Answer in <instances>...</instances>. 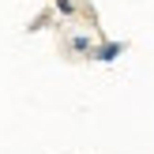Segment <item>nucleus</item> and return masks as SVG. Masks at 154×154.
<instances>
[{
	"label": "nucleus",
	"instance_id": "f257e3e1",
	"mask_svg": "<svg viewBox=\"0 0 154 154\" xmlns=\"http://www.w3.org/2000/svg\"><path fill=\"white\" fill-rule=\"evenodd\" d=\"M120 53V45H102V49H98V60H113Z\"/></svg>",
	"mask_w": 154,
	"mask_h": 154
}]
</instances>
